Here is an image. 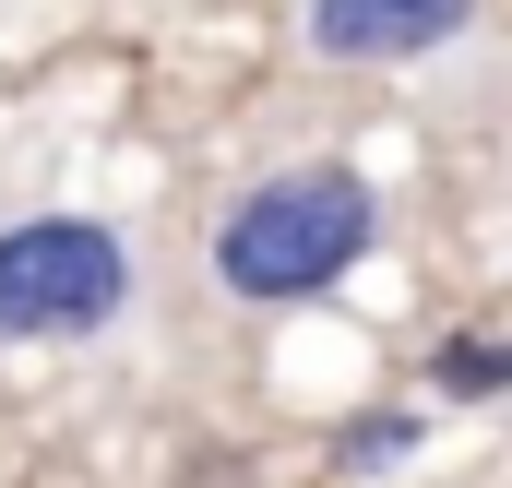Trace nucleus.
Wrapping results in <instances>:
<instances>
[{
  "mask_svg": "<svg viewBox=\"0 0 512 488\" xmlns=\"http://www.w3.org/2000/svg\"><path fill=\"white\" fill-rule=\"evenodd\" d=\"M370 227L382 215H370L358 167H286L215 227V274H227V298H322L370 250Z\"/></svg>",
  "mask_w": 512,
  "mask_h": 488,
  "instance_id": "obj_1",
  "label": "nucleus"
},
{
  "mask_svg": "<svg viewBox=\"0 0 512 488\" xmlns=\"http://www.w3.org/2000/svg\"><path fill=\"white\" fill-rule=\"evenodd\" d=\"M131 298V250L96 215H24L0 239V346H48V334H96Z\"/></svg>",
  "mask_w": 512,
  "mask_h": 488,
  "instance_id": "obj_2",
  "label": "nucleus"
},
{
  "mask_svg": "<svg viewBox=\"0 0 512 488\" xmlns=\"http://www.w3.org/2000/svg\"><path fill=\"white\" fill-rule=\"evenodd\" d=\"M477 0H310V48L322 60H417L441 36H465Z\"/></svg>",
  "mask_w": 512,
  "mask_h": 488,
  "instance_id": "obj_3",
  "label": "nucleus"
},
{
  "mask_svg": "<svg viewBox=\"0 0 512 488\" xmlns=\"http://www.w3.org/2000/svg\"><path fill=\"white\" fill-rule=\"evenodd\" d=\"M441 381H453V393H501V346H453Z\"/></svg>",
  "mask_w": 512,
  "mask_h": 488,
  "instance_id": "obj_4",
  "label": "nucleus"
}]
</instances>
